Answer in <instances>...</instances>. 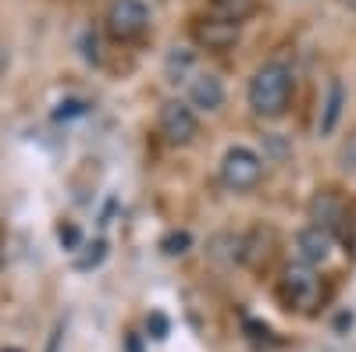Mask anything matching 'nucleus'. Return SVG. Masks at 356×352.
Instances as JSON below:
<instances>
[{
	"mask_svg": "<svg viewBox=\"0 0 356 352\" xmlns=\"http://www.w3.org/2000/svg\"><path fill=\"white\" fill-rule=\"evenodd\" d=\"M292 93H296V75L278 57L260 65L246 85V100L257 117H282L292 107Z\"/></svg>",
	"mask_w": 356,
	"mask_h": 352,
	"instance_id": "obj_1",
	"label": "nucleus"
},
{
	"mask_svg": "<svg viewBox=\"0 0 356 352\" xmlns=\"http://www.w3.org/2000/svg\"><path fill=\"white\" fill-rule=\"evenodd\" d=\"M278 299L285 310L296 313H314L324 303V281L317 274V267H307V263H289L278 278Z\"/></svg>",
	"mask_w": 356,
	"mask_h": 352,
	"instance_id": "obj_2",
	"label": "nucleus"
},
{
	"mask_svg": "<svg viewBox=\"0 0 356 352\" xmlns=\"http://www.w3.org/2000/svg\"><path fill=\"white\" fill-rule=\"evenodd\" d=\"M218 174L228 192H253L264 178V157L250 146H228L218 164Z\"/></svg>",
	"mask_w": 356,
	"mask_h": 352,
	"instance_id": "obj_3",
	"label": "nucleus"
},
{
	"mask_svg": "<svg viewBox=\"0 0 356 352\" xmlns=\"http://www.w3.org/2000/svg\"><path fill=\"white\" fill-rule=\"evenodd\" d=\"M104 22H107V33L118 43H132L150 28V8L143 0H111Z\"/></svg>",
	"mask_w": 356,
	"mask_h": 352,
	"instance_id": "obj_4",
	"label": "nucleus"
},
{
	"mask_svg": "<svg viewBox=\"0 0 356 352\" xmlns=\"http://www.w3.org/2000/svg\"><path fill=\"white\" fill-rule=\"evenodd\" d=\"M157 125L171 146H189L200 135V117L189 107V100H164L161 114H157Z\"/></svg>",
	"mask_w": 356,
	"mask_h": 352,
	"instance_id": "obj_5",
	"label": "nucleus"
},
{
	"mask_svg": "<svg viewBox=\"0 0 356 352\" xmlns=\"http://www.w3.org/2000/svg\"><path fill=\"white\" fill-rule=\"evenodd\" d=\"M193 40L200 50H232L239 43V22H228V18H218V15H207V18H196L193 22Z\"/></svg>",
	"mask_w": 356,
	"mask_h": 352,
	"instance_id": "obj_6",
	"label": "nucleus"
},
{
	"mask_svg": "<svg viewBox=\"0 0 356 352\" xmlns=\"http://www.w3.org/2000/svg\"><path fill=\"white\" fill-rule=\"evenodd\" d=\"M332 253H335V235L328 228H321V224L300 228V235H296V256H300V263L321 267V263L332 260Z\"/></svg>",
	"mask_w": 356,
	"mask_h": 352,
	"instance_id": "obj_7",
	"label": "nucleus"
},
{
	"mask_svg": "<svg viewBox=\"0 0 356 352\" xmlns=\"http://www.w3.org/2000/svg\"><path fill=\"white\" fill-rule=\"evenodd\" d=\"M310 221L321 224V228H328L332 235H349V207L342 203V196L335 189H324L310 199Z\"/></svg>",
	"mask_w": 356,
	"mask_h": 352,
	"instance_id": "obj_8",
	"label": "nucleus"
},
{
	"mask_svg": "<svg viewBox=\"0 0 356 352\" xmlns=\"http://www.w3.org/2000/svg\"><path fill=\"white\" fill-rule=\"evenodd\" d=\"M275 249H278V231H275L271 224H257L250 235H243V260H239V263L260 271V267H267V263H271Z\"/></svg>",
	"mask_w": 356,
	"mask_h": 352,
	"instance_id": "obj_9",
	"label": "nucleus"
},
{
	"mask_svg": "<svg viewBox=\"0 0 356 352\" xmlns=\"http://www.w3.org/2000/svg\"><path fill=\"white\" fill-rule=\"evenodd\" d=\"M189 107L193 110H207L214 114L225 107V82L214 72H196L189 78Z\"/></svg>",
	"mask_w": 356,
	"mask_h": 352,
	"instance_id": "obj_10",
	"label": "nucleus"
},
{
	"mask_svg": "<svg viewBox=\"0 0 356 352\" xmlns=\"http://www.w3.org/2000/svg\"><path fill=\"white\" fill-rule=\"evenodd\" d=\"M346 103H349L346 82H342V78H328V90H324V100H321V114H317V135H332V132L339 128Z\"/></svg>",
	"mask_w": 356,
	"mask_h": 352,
	"instance_id": "obj_11",
	"label": "nucleus"
},
{
	"mask_svg": "<svg viewBox=\"0 0 356 352\" xmlns=\"http://www.w3.org/2000/svg\"><path fill=\"white\" fill-rule=\"evenodd\" d=\"M164 72H168L171 82H189V78L200 72V68H196V50L175 47V50L168 53V61H164Z\"/></svg>",
	"mask_w": 356,
	"mask_h": 352,
	"instance_id": "obj_12",
	"label": "nucleus"
},
{
	"mask_svg": "<svg viewBox=\"0 0 356 352\" xmlns=\"http://www.w3.org/2000/svg\"><path fill=\"white\" fill-rule=\"evenodd\" d=\"M207 8H211V15L218 18H228V22H239L250 18L257 11V0H207Z\"/></svg>",
	"mask_w": 356,
	"mask_h": 352,
	"instance_id": "obj_13",
	"label": "nucleus"
},
{
	"mask_svg": "<svg viewBox=\"0 0 356 352\" xmlns=\"http://www.w3.org/2000/svg\"><path fill=\"white\" fill-rule=\"evenodd\" d=\"M211 256L221 260V263H235L243 260V235H232V231H221L211 239Z\"/></svg>",
	"mask_w": 356,
	"mask_h": 352,
	"instance_id": "obj_14",
	"label": "nucleus"
},
{
	"mask_svg": "<svg viewBox=\"0 0 356 352\" xmlns=\"http://www.w3.org/2000/svg\"><path fill=\"white\" fill-rule=\"evenodd\" d=\"M107 260V242L104 239H93V242H86L79 253H75V271H97L100 263Z\"/></svg>",
	"mask_w": 356,
	"mask_h": 352,
	"instance_id": "obj_15",
	"label": "nucleus"
},
{
	"mask_svg": "<svg viewBox=\"0 0 356 352\" xmlns=\"http://www.w3.org/2000/svg\"><path fill=\"white\" fill-rule=\"evenodd\" d=\"M89 107H93V103H89L86 97H65L61 103L54 107V121L57 125H68V121H75V117H86Z\"/></svg>",
	"mask_w": 356,
	"mask_h": 352,
	"instance_id": "obj_16",
	"label": "nucleus"
},
{
	"mask_svg": "<svg viewBox=\"0 0 356 352\" xmlns=\"http://www.w3.org/2000/svg\"><path fill=\"white\" fill-rule=\"evenodd\" d=\"M335 164L342 174H349V178H356V125L342 135L339 142V153H335Z\"/></svg>",
	"mask_w": 356,
	"mask_h": 352,
	"instance_id": "obj_17",
	"label": "nucleus"
},
{
	"mask_svg": "<svg viewBox=\"0 0 356 352\" xmlns=\"http://www.w3.org/2000/svg\"><path fill=\"white\" fill-rule=\"evenodd\" d=\"M189 249H193V235H189L186 228H171L164 239H161V253L171 256V260H175V256H186Z\"/></svg>",
	"mask_w": 356,
	"mask_h": 352,
	"instance_id": "obj_18",
	"label": "nucleus"
},
{
	"mask_svg": "<svg viewBox=\"0 0 356 352\" xmlns=\"http://www.w3.org/2000/svg\"><path fill=\"white\" fill-rule=\"evenodd\" d=\"M57 242H61L68 253H79L86 246V235L75 221H57Z\"/></svg>",
	"mask_w": 356,
	"mask_h": 352,
	"instance_id": "obj_19",
	"label": "nucleus"
},
{
	"mask_svg": "<svg viewBox=\"0 0 356 352\" xmlns=\"http://www.w3.org/2000/svg\"><path fill=\"white\" fill-rule=\"evenodd\" d=\"M79 47H82V57H86L89 65H104V40H100V33L86 28L82 40H79Z\"/></svg>",
	"mask_w": 356,
	"mask_h": 352,
	"instance_id": "obj_20",
	"label": "nucleus"
},
{
	"mask_svg": "<svg viewBox=\"0 0 356 352\" xmlns=\"http://www.w3.org/2000/svg\"><path fill=\"white\" fill-rule=\"evenodd\" d=\"M168 328H171V324H168V317H164L161 310H154L150 317H146V331H150V338L164 342V338H168Z\"/></svg>",
	"mask_w": 356,
	"mask_h": 352,
	"instance_id": "obj_21",
	"label": "nucleus"
},
{
	"mask_svg": "<svg viewBox=\"0 0 356 352\" xmlns=\"http://www.w3.org/2000/svg\"><path fill=\"white\" fill-rule=\"evenodd\" d=\"M0 352H22L18 345H4V349H0Z\"/></svg>",
	"mask_w": 356,
	"mask_h": 352,
	"instance_id": "obj_22",
	"label": "nucleus"
},
{
	"mask_svg": "<svg viewBox=\"0 0 356 352\" xmlns=\"http://www.w3.org/2000/svg\"><path fill=\"white\" fill-rule=\"evenodd\" d=\"M349 8H353V11H356V0H349Z\"/></svg>",
	"mask_w": 356,
	"mask_h": 352,
	"instance_id": "obj_23",
	"label": "nucleus"
}]
</instances>
